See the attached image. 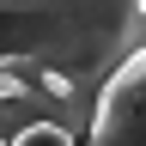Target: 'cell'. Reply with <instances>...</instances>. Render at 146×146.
<instances>
[{
    "label": "cell",
    "mask_w": 146,
    "mask_h": 146,
    "mask_svg": "<svg viewBox=\"0 0 146 146\" xmlns=\"http://www.w3.org/2000/svg\"><path fill=\"white\" fill-rule=\"evenodd\" d=\"M146 49V0H0V61H25L98 110Z\"/></svg>",
    "instance_id": "1"
},
{
    "label": "cell",
    "mask_w": 146,
    "mask_h": 146,
    "mask_svg": "<svg viewBox=\"0 0 146 146\" xmlns=\"http://www.w3.org/2000/svg\"><path fill=\"white\" fill-rule=\"evenodd\" d=\"M85 146H146V49L104 85Z\"/></svg>",
    "instance_id": "2"
},
{
    "label": "cell",
    "mask_w": 146,
    "mask_h": 146,
    "mask_svg": "<svg viewBox=\"0 0 146 146\" xmlns=\"http://www.w3.org/2000/svg\"><path fill=\"white\" fill-rule=\"evenodd\" d=\"M12 146H79V140H73L67 128H55V122H36V128H25Z\"/></svg>",
    "instance_id": "3"
}]
</instances>
